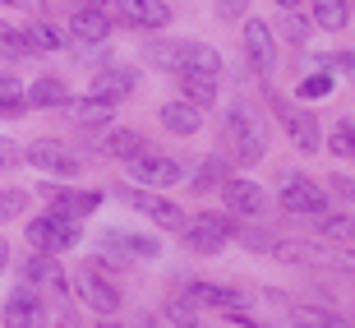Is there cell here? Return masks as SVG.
Returning <instances> with one entry per match:
<instances>
[{"instance_id":"5bb4252c","label":"cell","mask_w":355,"mask_h":328,"mask_svg":"<svg viewBox=\"0 0 355 328\" xmlns=\"http://www.w3.org/2000/svg\"><path fill=\"white\" fill-rule=\"evenodd\" d=\"M69 33L79 38V47H102L111 38V19L97 5H79V10L69 14Z\"/></svg>"},{"instance_id":"7bdbcfd3","label":"cell","mask_w":355,"mask_h":328,"mask_svg":"<svg viewBox=\"0 0 355 328\" xmlns=\"http://www.w3.org/2000/svg\"><path fill=\"white\" fill-rule=\"evenodd\" d=\"M245 5H250V0H222V5H217V14H222V19H236Z\"/></svg>"},{"instance_id":"ee69618b","label":"cell","mask_w":355,"mask_h":328,"mask_svg":"<svg viewBox=\"0 0 355 328\" xmlns=\"http://www.w3.org/2000/svg\"><path fill=\"white\" fill-rule=\"evenodd\" d=\"M10 263V245H5V236H0V268Z\"/></svg>"},{"instance_id":"e575fe53","label":"cell","mask_w":355,"mask_h":328,"mask_svg":"<svg viewBox=\"0 0 355 328\" xmlns=\"http://www.w3.org/2000/svg\"><path fill=\"white\" fill-rule=\"evenodd\" d=\"M332 92V74H309V79H300V97H328Z\"/></svg>"},{"instance_id":"bcb514c9","label":"cell","mask_w":355,"mask_h":328,"mask_svg":"<svg viewBox=\"0 0 355 328\" xmlns=\"http://www.w3.org/2000/svg\"><path fill=\"white\" fill-rule=\"evenodd\" d=\"M277 5H282V10H295V5H300V0H277Z\"/></svg>"},{"instance_id":"d4e9b609","label":"cell","mask_w":355,"mask_h":328,"mask_svg":"<svg viewBox=\"0 0 355 328\" xmlns=\"http://www.w3.org/2000/svg\"><path fill=\"white\" fill-rule=\"evenodd\" d=\"M304 263H323L337 273H355V254L342 245H304Z\"/></svg>"},{"instance_id":"5b68a950","label":"cell","mask_w":355,"mask_h":328,"mask_svg":"<svg viewBox=\"0 0 355 328\" xmlns=\"http://www.w3.org/2000/svg\"><path fill=\"white\" fill-rule=\"evenodd\" d=\"M74 291H79V301L88 305V310H97V315H116V310H120V291L111 287L97 268H79Z\"/></svg>"},{"instance_id":"8d00e7d4","label":"cell","mask_w":355,"mask_h":328,"mask_svg":"<svg viewBox=\"0 0 355 328\" xmlns=\"http://www.w3.org/2000/svg\"><path fill=\"white\" fill-rule=\"evenodd\" d=\"M0 47H5V51H19V56H28V38L19 33V28H10V24H0Z\"/></svg>"},{"instance_id":"e0dca14e","label":"cell","mask_w":355,"mask_h":328,"mask_svg":"<svg viewBox=\"0 0 355 328\" xmlns=\"http://www.w3.org/2000/svg\"><path fill=\"white\" fill-rule=\"evenodd\" d=\"M130 88H134L130 69H102V74H92L88 97H97V102H106V106H120V97H130Z\"/></svg>"},{"instance_id":"7a4b0ae2","label":"cell","mask_w":355,"mask_h":328,"mask_svg":"<svg viewBox=\"0 0 355 328\" xmlns=\"http://www.w3.org/2000/svg\"><path fill=\"white\" fill-rule=\"evenodd\" d=\"M83 240V227L74 218H60V213H42L37 222H28V245L37 254H60V249H74Z\"/></svg>"},{"instance_id":"ac0fdd59","label":"cell","mask_w":355,"mask_h":328,"mask_svg":"<svg viewBox=\"0 0 355 328\" xmlns=\"http://www.w3.org/2000/svg\"><path fill=\"white\" fill-rule=\"evenodd\" d=\"M97 204H102V195H97V190H55V195H51V213L74 218V222H83Z\"/></svg>"},{"instance_id":"f6af8a7d","label":"cell","mask_w":355,"mask_h":328,"mask_svg":"<svg viewBox=\"0 0 355 328\" xmlns=\"http://www.w3.org/2000/svg\"><path fill=\"white\" fill-rule=\"evenodd\" d=\"M139 328H162V324H157V319H153V315H144V324H139Z\"/></svg>"},{"instance_id":"ab89813d","label":"cell","mask_w":355,"mask_h":328,"mask_svg":"<svg viewBox=\"0 0 355 328\" xmlns=\"http://www.w3.org/2000/svg\"><path fill=\"white\" fill-rule=\"evenodd\" d=\"M286 33H291V42H304V38H309V24H300V19L286 10Z\"/></svg>"},{"instance_id":"f546056e","label":"cell","mask_w":355,"mask_h":328,"mask_svg":"<svg viewBox=\"0 0 355 328\" xmlns=\"http://www.w3.org/2000/svg\"><path fill=\"white\" fill-rule=\"evenodd\" d=\"M24 38H28V51H60V47H65V38H60L51 24H28Z\"/></svg>"},{"instance_id":"ba28073f","label":"cell","mask_w":355,"mask_h":328,"mask_svg":"<svg viewBox=\"0 0 355 328\" xmlns=\"http://www.w3.org/2000/svg\"><path fill=\"white\" fill-rule=\"evenodd\" d=\"M272 106H277V116H282V125H286L291 144L300 148V153H318V148H323V144H318V120L309 116V111L282 102V97H272Z\"/></svg>"},{"instance_id":"cb8c5ba5","label":"cell","mask_w":355,"mask_h":328,"mask_svg":"<svg viewBox=\"0 0 355 328\" xmlns=\"http://www.w3.org/2000/svg\"><path fill=\"white\" fill-rule=\"evenodd\" d=\"M28 102L42 106V111H46V106H65V102H69L65 79H60V74H42V79L33 83V88H28Z\"/></svg>"},{"instance_id":"d6a6232c","label":"cell","mask_w":355,"mask_h":328,"mask_svg":"<svg viewBox=\"0 0 355 328\" xmlns=\"http://www.w3.org/2000/svg\"><path fill=\"white\" fill-rule=\"evenodd\" d=\"M318 231L328 240H355V218H346V213H328L323 222H318Z\"/></svg>"},{"instance_id":"6da1fadb","label":"cell","mask_w":355,"mask_h":328,"mask_svg":"<svg viewBox=\"0 0 355 328\" xmlns=\"http://www.w3.org/2000/svg\"><path fill=\"white\" fill-rule=\"evenodd\" d=\"M222 139L231 144V158L240 167H254L268 153V125L254 116L250 106H231V116L222 120Z\"/></svg>"},{"instance_id":"9a60e30c","label":"cell","mask_w":355,"mask_h":328,"mask_svg":"<svg viewBox=\"0 0 355 328\" xmlns=\"http://www.w3.org/2000/svg\"><path fill=\"white\" fill-rule=\"evenodd\" d=\"M194 305H212V310H240V305H250V296H240L236 287H222V282H189V291H184Z\"/></svg>"},{"instance_id":"681fc988","label":"cell","mask_w":355,"mask_h":328,"mask_svg":"<svg viewBox=\"0 0 355 328\" xmlns=\"http://www.w3.org/2000/svg\"><path fill=\"white\" fill-rule=\"evenodd\" d=\"M295 328H304V324H295Z\"/></svg>"},{"instance_id":"f1b7e54d","label":"cell","mask_w":355,"mask_h":328,"mask_svg":"<svg viewBox=\"0 0 355 328\" xmlns=\"http://www.w3.org/2000/svg\"><path fill=\"white\" fill-rule=\"evenodd\" d=\"M24 88L14 74H0V116H24Z\"/></svg>"},{"instance_id":"2e32d148","label":"cell","mask_w":355,"mask_h":328,"mask_svg":"<svg viewBox=\"0 0 355 328\" xmlns=\"http://www.w3.org/2000/svg\"><path fill=\"white\" fill-rule=\"evenodd\" d=\"M102 249L106 254H120V259H157L162 254L153 236H134V231H106Z\"/></svg>"},{"instance_id":"484cf974","label":"cell","mask_w":355,"mask_h":328,"mask_svg":"<svg viewBox=\"0 0 355 328\" xmlns=\"http://www.w3.org/2000/svg\"><path fill=\"white\" fill-rule=\"evenodd\" d=\"M102 153H106V158H125V162H130V158L144 153V134H139V130H111L102 139Z\"/></svg>"},{"instance_id":"1f68e13d","label":"cell","mask_w":355,"mask_h":328,"mask_svg":"<svg viewBox=\"0 0 355 328\" xmlns=\"http://www.w3.org/2000/svg\"><path fill=\"white\" fill-rule=\"evenodd\" d=\"M166 319H171L175 328H194L198 324V305L189 301V296H171V301H166Z\"/></svg>"},{"instance_id":"603a6c76","label":"cell","mask_w":355,"mask_h":328,"mask_svg":"<svg viewBox=\"0 0 355 328\" xmlns=\"http://www.w3.org/2000/svg\"><path fill=\"white\" fill-rule=\"evenodd\" d=\"M65 111H69V120H74V125H106L116 106H106V102H97V97H88V92H83V97H69Z\"/></svg>"},{"instance_id":"d6986e66","label":"cell","mask_w":355,"mask_h":328,"mask_svg":"<svg viewBox=\"0 0 355 328\" xmlns=\"http://www.w3.org/2000/svg\"><path fill=\"white\" fill-rule=\"evenodd\" d=\"M28 282H37L42 291H51V296H65V273H60V263L51 259V254H33V259L24 263Z\"/></svg>"},{"instance_id":"7402d4cb","label":"cell","mask_w":355,"mask_h":328,"mask_svg":"<svg viewBox=\"0 0 355 328\" xmlns=\"http://www.w3.org/2000/svg\"><path fill=\"white\" fill-rule=\"evenodd\" d=\"M198 120H203V111H198L194 102H184V97H180V102H166V106H162V125H166L171 134H180V139L198 130Z\"/></svg>"},{"instance_id":"277c9868","label":"cell","mask_w":355,"mask_h":328,"mask_svg":"<svg viewBox=\"0 0 355 328\" xmlns=\"http://www.w3.org/2000/svg\"><path fill=\"white\" fill-rule=\"evenodd\" d=\"M226 240H236V222L226 213H198L194 227L184 222V245L198 249V254H217Z\"/></svg>"},{"instance_id":"30bf717a","label":"cell","mask_w":355,"mask_h":328,"mask_svg":"<svg viewBox=\"0 0 355 328\" xmlns=\"http://www.w3.org/2000/svg\"><path fill=\"white\" fill-rule=\"evenodd\" d=\"M5 328H46V305H42L37 291H10V301H5Z\"/></svg>"},{"instance_id":"60d3db41","label":"cell","mask_w":355,"mask_h":328,"mask_svg":"<svg viewBox=\"0 0 355 328\" xmlns=\"http://www.w3.org/2000/svg\"><path fill=\"white\" fill-rule=\"evenodd\" d=\"M19 158H24V153H19V144H10V139H0V167H14Z\"/></svg>"},{"instance_id":"4dcf8cb0","label":"cell","mask_w":355,"mask_h":328,"mask_svg":"<svg viewBox=\"0 0 355 328\" xmlns=\"http://www.w3.org/2000/svg\"><path fill=\"white\" fill-rule=\"evenodd\" d=\"M148 60H157L162 69H171V74H180V42H148L144 47Z\"/></svg>"},{"instance_id":"ffe728a7","label":"cell","mask_w":355,"mask_h":328,"mask_svg":"<svg viewBox=\"0 0 355 328\" xmlns=\"http://www.w3.org/2000/svg\"><path fill=\"white\" fill-rule=\"evenodd\" d=\"M194 69V74H222V56L212 51L208 42H180V74Z\"/></svg>"},{"instance_id":"7c38bea8","label":"cell","mask_w":355,"mask_h":328,"mask_svg":"<svg viewBox=\"0 0 355 328\" xmlns=\"http://www.w3.org/2000/svg\"><path fill=\"white\" fill-rule=\"evenodd\" d=\"M116 14H120V24H134V28H166L171 24V5L166 0H116Z\"/></svg>"},{"instance_id":"4fadbf2b","label":"cell","mask_w":355,"mask_h":328,"mask_svg":"<svg viewBox=\"0 0 355 328\" xmlns=\"http://www.w3.org/2000/svg\"><path fill=\"white\" fill-rule=\"evenodd\" d=\"M222 195H226V208L231 213H240V218H259L263 213V185L259 181H250V176H236V181H226L222 185Z\"/></svg>"},{"instance_id":"836d02e7","label":"cell","mask_w":355,"mask_h":328,"mask_svg":"<svg viewBox=\"0 0 355 328\" xmlns=\"http://www.w3.org/2000/svg\"><path fill=\"white\" fill-rule=\"evenodd\" d=\"M24 208H28V195H24V190H0V222L19 218Z\"/></svg>"},{"instance_id":"8992f818","label":"cell","mask_w":355,"mask_h":328,"mask_svg":"<svg viewBox=\"0 0 355 328\" xmlns=\"http://www.w3.org/2000/svg\"><path fill=\"white\" fill-rule=\"evenodd\" d=\"M24 158L33 162L37 171H46V176H79V158H74L65 144H55V139H37V144H28Z\"/></svg>"},{"instance_id":"83f0119b","label":"cell","mask_w":355,"mask_h":328,"mask_svg":"<svg viewBox=\"0 0 355 328\" xmlns=\"http://www.w3.org/2000/svg\"><path fill=\"white\" fill-rule=\"evenodd\" d=\"M231 181V171H226L222 158H203L194 171V190H222V185Z\"/></svg>"},{"instance_id":"f907efd6","label":"cell","mask_w":355,"mask_h":328,"mask_svg":"<svg viewBox=\"0 0 355 328\" xmlns=\"http://www.w3.org/2000/svg\"><path fill=\"white\" fill-rule=\"evenodd\" d=\"M351 158H355V153H351Z\"/></svg>"},{"instance_id":"d590c367","label":"cell","mask_w":355,"mask_h":328,"mask_svg":"<svg viewBox=\"0 0 355 328\" xmlns=\"http://www.w3.org/2000/svg\"><path fill=\"white\" fill-rule=\"evenodd\" d=\"M328 153H337V158H351V153H355V130H351V125H337Z\"/></svg>"},{"instance_id":"44dd1931","label":"cell","mask_w":355,"mask_h":328,"mask_svg":"<svg viewBox=\"0 0 355 328\" xmlns=\"http://www.w3.org/2000/svg\"><path fill=\"white\" fill-rule=\"evenodd\" d=\"M175 79H180V97L194 102L198 111L217 102V74H194V69H184V74H175Z\"/></svg>"},{"instance_id":"4316f807","label":"cell","mask_w":355,"mask_h":328,"mask_svg":"<svg viewBox=\"0 0 355 328\" xmlns=\"http://www.w3.org/2000/svg\"><path fill=\"white\" fill-rule=\"evenodd\" d=\"M351 10H346V0H314V24L328 28V33H342Z\"/></svg>"},{"instance_id":"74e56055","label":"cell","mask_w":355,"mask_h":328,"mask_svg":"<svg viewBox=\"0 0 355 328\" xmlns=\"http://www.w3.org/2000/svg\"><path fill=\"white\" fill-rule=\"evenodd\" d=\"M323 65H332V69H342L346 79L355 83V56L351 51H337V56H323Z\"/></svg>"},{"instance_id":"c3c4849f","label":"cell","mask_w":355,"mask_h":328,"mask_svg":"<svg viewBox=\"0 0 355 328\" xmlns=\"http://www.w3.org/2000/svg\"><path fill=\"white\" fill-rule=\"evenodd\" d=\"M102 328H120V324H102Z\"/></svg>"},{"instance_id":"8fae6325","label":"cell","mask_w":355,"mask_h":328,"mask_svg":"<svg viewBox=\"0 0 355 328\" xmlns=\"http://www.w3.org/2000/svg\"><path fill=\"white\" fill-rule=\"evenodd\" d=\"M245 56H250L254 74H272L277 51H272V28H268L263 19H250V24H245Z\"/></svg>"},{"instance_id":"b9f144b4","label":"cell","mask_w":355,"mask_h":328,"mask_svg":"<svg viewBox=\"0 0 355 328\" xmlns=\"http://www.w3.org/2000/svg\"><path fill=\"white\" fill-rule=\"evenodd\" d=\"M332 190H337V195H342V199H355V181H351V176H332Z\"/></svg>"},{"instance_id":"3957f363","label":"cell","mask_w":355,"mask_h":328,"mask_svg":"<svg viewBox=\"0 0 355 328\" xmlns=\"http://www.w3.org/2000/svg\"><path fill=\"white\" fill-rule=\"evenodd\" d=\"M120 204H130L134 213H144L148 222H157L162 231H184V208L171 204V199H162L157 190H120Z\"/></svg>"},{"instance_id":"9c48e42d","label":"cell","mask_w":355,"mask_h":328,"mask_svg":"<svg viewBox=\"0 0 355 328\" xmlns=\"http://www.w3.org/2000/svg\"><path fill=\"white\" fill-rule=\"evenodd\" d=\"M130 176L139 185H180L184 181V167L175 158H157V153H139V158H130Z\"/></svg>"},{"instance_id":"f35d334b","label":"cell","mask_w":355,"mask_h":328,"mask_svg":"<svg viewBox=\"0 0 355 328\" xmlns=\"http://www.w3.org/2000/svg\"><path fill=\"white\" fill-rule=\"evenodd\" d=\"M226 315H231V324H240V328H272V324H263V319H254L245 305H240V310H226Z\"/></svg>"},{"instance_id":"7dc6e473","label":"cell","mask_w":355,"mask_h":328,"mask_svg":"<svg viewBox=\"0 0 355 328\" xmlns=\"http://www.w3.org/2000/svg\"><path fill=\"white\" fill-rule=\"evenodd\" d=\"M88 5H97V10H102V5H106V0H88Z\"/></svg>"},{"instance_id":"52a82bcc","label":"cell","mask_w":355,"mask_h":328,"mask_svg":"<svg viewBox=\"0 0 355 328\" xmlns=\"http://www.w3.org/2000/svg\"><path fill=\"white\" fill-rule=\"evenodd\" d=\"M282 208L318 218V213L328 208V190L314 185V181H304V176H286V185H282Z\"/></svg>"}]
</instances>
